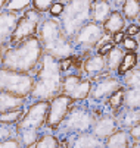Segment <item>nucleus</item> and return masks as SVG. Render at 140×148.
<instances>
[{
    "label": "nucleus",
    "mask_w": 140,
    "mask_h": 148,
    "mask_svg": "<svg viewBox=\"0 0 140 148\" xmlns=\"http://www.w3.org/2000/svg\"><path fill=\"white\" fill-rule=\"evenodd\" d=\"M136 21H137V24H139V25H140V15H139V18H137V19H136Z\"/></svg>",
    "instance_id": "obj_47"
},
{
    "label": "nucleus",
    "mask_w": 140,
    "mask_h": 148,
    "mask_svg": "<svg viewBox=\"0 0 140 148\" xmlns=\"http://www.w3.org/2000/svg\"><path fill=\"white\" fill-rule=\"evenodd\" d=\"M103 35H105L103 27L100 24H96L93 21H90L89 24H86L75 34V37L72 38V44L74 47H78L84 51H90L91 49H96L97 43L100 41Z\"/></svg>",
    "instance_id": "obj_11"
},
{
    "label": "nucleus",
    "mask_w": 140,
    "mask_h": 148,
    "mask_svg": "<svg viewBox=\"0 0 140 148\" xmlns=\"http://www.w3.org/2000/svg\"><path fill=\"white\" fill-rule=\"evenodd\" d=\"M136 40H137V43H139V47H140V34L137 35V38H136Z\"/></svg>",
    "instance_id": "obj_46"
},
{
    "label": "nucleus",
    "mask_w": 140,
    "mask_h": 148,
    "mask_svg": "<svg viewBox=\"0 0 140 148\" xmlns=\"http://www.w3.org/2000/svg\"><path fill=\"white\" fill-rule=\"evenodd\" d=\"M112 13V5L109 0H97L93 2V10H91V21L96 24L103 25V22Z\"/></svg>",
    "instance_id": "obj_19"
},
{
    "label": "nucleus",
    "mask_w": 140,
    "mask_h": 148,
    "mask_svg": "<svg viewBox=\"0 0 140 148\" xmlns=\"http://www.w3.org/2000/svg\"><path fill=\"white\" fill-rule=\"evenodd\" d=\"M33 3V0H9L8 5H6V9L5 10H9V12H13V13H18V12H25Z\"/></svg>",
    "instance_id": "obj_30"
},
{
    "label": "nucleus",
    "mask_w": 140,
    "mask_h": 148,
    "mask_svg": "<svg viewBox=\"0 0 140 148\" xmlns=\"http://www.w3.org/2000/svg\"><path fill=\"white\" fill-rule=\"evenodd\" d=\"M35 78L28 73H18L0 68V92H9L22 98L31 97Z\"/></svg>",
    "instance_id": "obj_5"
},
{
    "label": "nucleus",
    "mask_w": 140,
    "mask_h": 148,
    "mask_svg": "<svg viewBox=\"0 0 140 148\" xmlns=\"http://www.w3.org/2000/svg\"><path fill=\"white\" fill-rule=\"evenodd\" d=\"M123 84L125 88L140 90V68H134V69L128 71L123 76Z\"/></svg>",
    "instance_id": "obj_27"
},
{
    "label": "nucleus",
    "mask_w": 140,
    "mask_h": 148,
    "mask_svg": "<svg viewBox=\"0 0 140 148\" xmlns=\"http://www.w3.org/2000/svg\"><path fill=\"white\" fill-rule=\"evenodd\" d=\"M72 104H74L72 98L62 92L50 100V107H49V114H47V122H46V126L49 129L52 131L61 129V126L65 117L68 116Z\"/></svg>",
    "instance_id": "obj_9"
},
{
    "label": "nucleus",
    "mask_w": 140,
    "mask_h": 148,
    "mask_svg": "<svg viewBox=\"0 0 140 148\" xmlns=\"http://www.w3.org/2000/svg\"><path fill=\"white\" fill-rule=\"evenodd\" d=\"M124 107H127V109H140V90L125 88Z\"/></svg>",
    "instance_id": "obj_28"
},
{
    "label": "nucleus",
    "mask_w": 140,
    "mask_h": 148,
    "mask_svg": "<svg viewBox=\"0 0 140 148\" xmlns=\"http://www.w3.org/2000/svg\"><path fill=\"white\" fill-rule=\"evenodd\" d=\"M115 47H116V46H115L114 41H109V43H106V44H105V46H102L100 49H97V51H96V53H97V54H100V56H106V54H108L112 49H115Z\"/></svg>",
    "instance_id": "obj_39"
},
{
    "label": "nucleus",
    "mask_w": 140,
    "mask_h": 148,
    "mask_svg": "<svg viewBox=\"0 0 140 148\" xmlns=\"http://www.w3.org/2000/svg\"><path fill=\"white\" fill-rule=\"evenodd\" d=\"M38 132L40 131H22V132H19L18 135H19V138H21V142L24 144L25 148H31V147L35 145V142H37V139L40 136Z\"/></svg>",
    "instance_id": "obj_31"
},
{
    "label": "nucleus",
    "mask_w": 140,
    "mask_h": 148,
    "mask_svg": "<svg viewBox=\"0 0 140 148\" xmlns=\"http://www.w3.org/2000/svg\"><path fill=\"white\" fill-rule=\"evenodd\" d=\"M116 120L121 129L130 131L133 126H136L137 123H140V109H127L124 107V110H121L116 114Z\"/></svg>",
    "instance_id": "obj_18"
},
{
    "label": "nucleus",
    "mask_w": 140,
    "mask_h": 148,
    "mask_svg": "<svg viewBox=\"0 0 140 148\" xmlns=\"http://www.w3.org/2000/svg\"><path fill=\"white\" fill-rule=\"evenodd\" d=\"M9 0H0V12H2L3 9H6V5H8Z\"/></svg>",
    "instance_id": "obj_42"
},
{
    "label": "nucleus",
    "mask_w": 140,
    "mask_h": 148,
    "mask_svg": "<svg viewBox=\"0 0 140 148\" xmlns=\"http://www.w3.org/2000/svg\"><path fill=\"white\" fill-rule=\"evenodd\" d=\"M93 2H97V0H93Z\"/></svg>",
    "instance_id": "obj_48"
},
{
    "label": "nucleus",
    "mask_w": 140,
    "mask_h": 148,
    "mask_svg": "<svg viewBox=\"0 0 140 148\" xmlns=\"http://www.w3.org/2000/svg\"><path fill=\"white\" fill-rule=\"evenodd\" d=\"M44 51L38 37H31L22 43L12 44L3 53L2 68L18 73H34L42 62Z\"/></svg>",
    "instance_id": "obj_1"
},
{
    "label": "nucleus",
    "mask_w": 140,
    "mask_h": 148,
    "mask_svg": "<svg viewBox=\"0 0 140 148\" xmlns=\"http://www.w3.org/2000/svg\"><path fill=\"white\" fill-rule=\"evenodd\" d=\"M25 110L22 109H15V110H8L0 113V125L2 126H16L18 122L22 119Z\"/></svg>",
    "instance_id": "obj_23"
},
{
    "label": "nucleus",
    "mask_w": 140,
    "mask_h": 148,
    "mask_svg": "<svg viewBox=\"0 0 140 148\" xmlns=\"http://www.w3.org/2000/svg\"><path fill=\"white\" fill-rule=\"evenodd\" d=\"M37 37L46 54H50L58 60L71 57L74 44L65 34L59 18H44L43 22L40 24Z\"/></svg>",
    "instance_id": "obj_3"
},
{
    "label": "nucleus",
    "mask_w": 140,
    "mask_h": 148,
    "mask_svg": "<svg viewBox=\"0 0 140 148\" xmlns=\"http://www.w3.org/2000/svg\"><path fill=\"white\" fill-rule=\"evenodd\" d=\"M56 2V0H33V9L38 10L40 13H46L50 10V8L53 6V3Z\"/></svg>",
    "instance_id": "obj_32"
},
{
    "label": "nucleus",
    "mask_w": 140,
    "mask_h": 148,
    "mask_svg": "<svg viewBox=\"0 0 140 148\" xmlns=\"http://www.w3.org/2000/svg\"><path fill=\"white\" fill-rule=\"evenodd\" d=\"M64 10H65V5L56 0V2L53 3V6L50 8L49 13H50V16H52V18H61V15L64 13Z\"/></svg>",
    "instance_id": "obj_35"
},
{
    "label": "nucleus",
    "mask_w": 140,
    "mask_h": 148,
    "mask_svg": "<svg viewBox=\"0 0 140 148\" xmlns=\"http://www.w3.org/2000/svg\"><path fill=\"white\" fill-rule=\"evenodd\" d=\"M103 147L105 141L97 138L91 131L77 134L71 142V148H103Z\"/></svg>",
    "instance_id": "obj_16"
},
{
    "label": "nucleus",
    "mask_w": 140,
    "mask_h": 148,
    "mask_svg": "<svg viewBox=\"0 0 140 148\" xmlns=\"http://www.w3.org/2000/svg\"><path fill=\"white\" fill-rule=\"evenodd\" d=\"M49 107L50 101L46 100H35L34 103H31L25 110L22 119L18 122L16 132L19 134L22 131H40L43 126H46Z\"/></svg>",
    "instance_id": "obj_6"
},
{
    "label": "nucleus",
    "mask_w": 140,
    "mask_h": 148,
    "mask_svg": "<svg viewBox=\"0 0 140 148\" xmlns=\"http://www.w3.org/2000/svg\"><path fill=\"white\" fill-rule=\"evenodd\" d=\"M43 19H44L43 13H40L38 10L33 8L27 9L22 13V16H19L18 22H16V27L10 37V46L22 43V41L31 37H35L38 34V28H40V24L43 22Z\"/></svg>",
    "instance_id": "obj_7"
},
{
    "label": "nucleus",
    "mask_w": 140,
    "mask_h": 148,
    "mask_svg": "<svg viewBox=\"0 0 140 148\" xmlns=\"http://www.w3.org/2000/svg\"><path fill=\"white\" fill-rule=\"evenodd\" d=\"M34 148H61V142L52 134H43L38 136Z\"/></svg>",
    "instance_id": "obj_29"
},
{
    "label": "nucleus",
    "mask_w": 140,
    "mask_h": 148,
    "mask_svg": "<svg viewBox=\"0 0 140 148\" xmlns=\"http://www.w3.org/2000/svg\"><path fill=\"white\" fill-rule=\"evenodd\" d=\"M59 66H61L62 73H64V72H67L69 68H72V66H74V59H72V57H65V59H61V60H59Z\"/></svg>",
    "instance_id": "obj_37"
},
{
    "label": "nucleus",
    "mask_w": 140,
    "mask_h": 148,
    "mask_svg": "<svg viewBox=\"0 0 140 148\" xmlns=\"http://www.w3.org/2000/svg\"><path fill=\"white\" fill-rule=\"evenodd\" d=\"M128 135H130V139L133 142L140 141V123H137L136 126H133V128L128 131Z\"/></svg>",
    "instance_id": "obj_38"
},
{
    "label": "nucleus",
    "mask_w": 140,
    "mask_h": 148,
    "mask_svg": "<svg viewBox=\"0 0 140 148\" xmlns=\"http://www.w3.org/2000/svg\"><path fill=\"white\" fill-rule=\"evenodd\" d=\"M121 81L116 76H112L111 73L97 79L96 82H93V88H91V94L90 98L93 101H102V100H108L115 91H118L121 88Z\"/></svg>",
    "instance_id": "obj_12"
},
{
    "label": "nucleus",
    "mask_w": 140,
    "mask_h": 148,
    "mask_svg": "<svg viewBox=\"0 0 140 148\" xmlns=\"http://www.w3.org/2000/svg\"><path fill=\"white\" fill-rule=\"evenodd\" d=\"M124 95H125V87H121L118 91H115L108 100H106V104L109 106V109L112 110L114 116H116L121 109L124 107Z\"/></svg>",
    "instance_id": "obj_24"
},
{
    "label": "nucleus",
    "mask_w": 140,
    "mask_h": 148,
    "mask_svg": "<svg viewBox=\"0 0 140 148\" xmlns=\"http://www.w3.org/2000/svg\"><path fill=\"white\" fill-rule=\"evenodd\" d=\"M0 148H22V142L16 138H8L0 141Z\"/></svg>",
    "instance_id": "obj_34"
},
{
    "label": "nucleus",
    "mask_w": 140,
    "mask_h": 148,
    "mask_svg": "<svg viewBox=\"0 0 140 148\" xmlns=\"http://www.w3.org/2000/svg\"><path fill=\"white\" fill-rule=\"evenodd\" d=\"M35 82L31 92V97L35 100L50 101L62 91L64 75L59 66V60L50 54H43L42 62L35 69Z\"/></svg>",
    "instance_id": "obj_2"
},
{
    "label": "nucleus",
    "mask_w": 140,
    "mask_h": 148,
    "mask_svg": "<svg viewBox=\"0 0 140 148\" xmlns=\"http://www.w3.org/2000/svg\"><path fill=\"white\" fill-rule=\"evenodd\" d=\"M130 147H131V139L128 131L119 128L115 134H112L108 139H105L103 148H130Z\"/></svg>",
    "instance_id": "obj_20"
},
{
    "label": "nucleus",
    "mask_w": 140,
    "mask_h": 148,
    "mask_svg": "<svg viewBox=\"0 0 140 148\" xmlns=\"http://www.w3.org/2000/svg\"><path fill=\"white\" fill-rule=\"evenodd\" d=\"M91 10L93 0H71L65 5V10L59 19L65 34L71 41L75 34L91 21Z\"/></svg>",
    "instance_id": "obj_4"
},
{
    "label": "nucleus",
    "mask_w": 140,
    "mask_h": 148,
    "mask_svg": "<svg viewBox=\"0 0 140 148\" xmlns=\"http://www.w3.org/2000/svg\"><path fill=\"white\" fill-rule=\"evenodd\" d=\"M123 15L128 21H136L140 15V0H125L123 5Z\"/></svg>",
    "instance_id": "obj_26"
},
{
    "label": "nucleus",
    "mask_w": 140,
    "mask_h": 148,
    "mask_svg": "<svg viewBox=\"0 0 140 148\" xmlns=\"http://www.w3.org/2000/svg\"><path fill=\"white\" fill-rule=\"evenodd\" d=\"M137 68H140V53L137 54Z\"/></svg>",
    "instance_id": "obj_44"
},
{
    "label": "nucleus",
    "mask_w": 140,
    "mask_h": 148,
    "mask_svg": "<svg viewBox=\"0 0 140 148\" xmlns=\"http://www.w3.org/2000/svg\"><path fill=\"white\" fill-rule=\"evenodd\" d=\"M19 16L9 10L0 12V53H5L10 47V37L16 27Z\"/></svg>",
    "instance_id": "obj_13"
},
{
    "label": "nucleus",
    "mask_w": 140,
    "mask_h": 148,
    "mask_svg": "<svg viewBox=\"0 0 140 148\" xmlns=\"http://www.w3.org/2000/svg\"><path fill=\"white\" fill-rule=\"evenodd\" d=\"M93 88V81L90 78H81L78 73L65 75L62 81V94H67L72 98L74 103L77 101H86Z\"/></svg>",
    "instance_id": "obj_8"
},
{
    "label": "nucleus",
    "mask_w": 140,
    "mask_h": 148,
    "mask_svg": "<svg viewBox=\"0 0 140 148\" xmlns=\"http://www.w3.org/2000/svg\"><path fill=\"white\" fill-rule=\"evenodd\" d=\"M58 2H61V3H64V5H67L68 2H71V0H58Z\"/></svg>",
    "instance_id": "obj_45"
},
{
    "label": "nucleus",
    "mask_w": 140,
    "mask_h": 148,
    "mask_svg": "<svg viewBox=\"0 0 140 148\" xmlns=\"http://www.w3.org/2000/svg\"><path fill=\"white\" fill-rule=\"evenodd\" d=\"M125 35H128V37H137L139 34H140V25L137 24V22H134V24H130L127 28H125Z\"/></svg>",
    "instance_id": "obj_36"
},
{
    "label": "nucleus",
    "mask_w": 140,
    "mask_h": 148,
    "mask_svg": "<svg viewBox=\"0 0 140 148\" xmlns=\"http://www.w3.org/2000/svg\"><path fill=\"white\" fill-rule=\"evenodd\" d=\"M137 54L139 53H136V51H125L121 65H119V69L116 72L119 76H124L128 71L137 68Z\"/></svg>",
    "instance_id": "obj_25"
},
{
    "label": "nucleus",
    "mask_w": 140,
    "mask_h": 148,
    "mask_svg": "<svg viewBox=\"0 0 140 148\" xmlns=\"http://www.w3.org/2000/svg\"><path fill=\"white\" fill-rule=\"evenodd\" d=\"M124 54H125V50H124L123 47H118V46H116L115 49H112V50L105 56V57H106V66H108V71H109L111 73L118 72Z\"/></svg>",
    "instance_id": "obj_22"
},
{
    "label": "nucleus",
    "mask_w": 140,
    "mask_h": 148,
    "mask_svg": "<svg viewBox=\"0 0 140 148\" xmlns=\"http://www.w3.org/2000/svg\"><path fill=\"white\" fill-rule=\"evenodd\" d=\"M83 72L93 82H96L97 79H100V78L111 73L108 71V66H106V57L97 54V53L93 54V56H89L83 62Z\"/></svg>",
    "instance_id": "obj_14"
},
{
    "label": "nucleus",
    "mask_w": 140,
    "mask_h": 148,
    "mask_svg": "<svg viewBox=\"0 0 140 148\" xmlns=\"http://www.w3.org/2000/svg\"><path fill=\"white\" fill-rule=\"evenodd\" d=\"M8 134H9V128H8V126H2V125H0V141L8 139Z\"/></svg>",
    "instance_id": "obj_41"
},
{
    "label": "nucleus",
    "mask_w": 140,
    "mask_h": 148,
    "mask_svg": "<svg viewBox=\"0 0 140 148\" xmlns=\"http://www.w3.org/2000/svg\"><path fill=\"white\" fill-rule=\"evenodd\" d=\"M130 148H140V141H136V142H131V147Z\"/></svg>",
    "instance_id": "obj_43"
},
{
    "label": "nucleus",
    "mask_w": 140,
    "mask_h": 148,
    "mask_svg": "<svg viewBox=\"0 0 140 148\" xmlns=\"http://www.w3.org/2000/svg\"><path fill=\"white\" fill-rule=\"evenodd\" d=\"M123 49L125 51H137L139 49V43H137V40L134 37H128L125 35L124 41H123Z\"/></svg>",
    "instance_id": "obj_33"
},
{
    "label": "nucleus",
    "mask_w": 140,
    "mask_h": 148,
    "mask_svg": "<svg viewBox=\"0 0 140 148\" xmlns=\"http://www.w3.org/2000/svg\"><path fill=\"white\" fill-rule=\"evenodd\" d=\"M119 129L118 120L114 114H102L94 120V125L91 128V132L100 139H108L112 134H115Z\"/></svg>",
    "instance_id": "obj_15"
},
{
    "label": "nucleus",
    "mask_w": 140,
    "mask_h": 148,
    "mask_svg": "<svg viewBox=\"0 0 140 148\" xmlns=\"http://www.w3.org/2000/svg\"><path fill=\"white\" fill-rule=\"evenodd\" d=\"M124 38H125V32H124V31H121V32H116V34H114V35H112V41L115 43V46H118V44H123Z\"/></svg>",
    "instance_id": "obj_40"
},
{
    "label": "nucleus",
    "mask_w": 140,
    "mask_h": 148,
    "mask_svg": "<svg viewBox=\"0 0 140 148\" xmlns=\"http://www.w3.org/2000/svg\"><path fill=\"white\" fill-rule=\"evenodd\" d=\"M103 29L106 34L114 35L116 32H121L125 29V18L123 15V12H119L118 9L112 10V13L109 15V18L103 22Z\"/></svg>",
    "instance_id": "obj_17"
},
{
    "label": "nucleus",
    "mask_w": 140,
    "mask_h": 148,
    "mask_svg": "<svg viewBox=\"0 0 140 148\" xmlns=\"http://www.w3.org/2000/svg\"><path fill=\"white\" fill-rule=\"evenodd\" d=\"M27 98L18 97L9 92H0V113L8 112V110H15V109H22Z\"/></svg>",
    "instance_id": "obj_21"
},
{
    "label": "nucleus",
    "mask_w": 140,
    "mask_h": 148,
    "mask_svg": "<svg viewBox=\"0 0 140 148\" xmlns=\"http://www.w3.org/2000/svg\"><path fill=\"white\" fill-rule=\"evenodd\" d=\"M96 117L93 116V113H90L87 109L81 107V106H74L68 113V116L65 117L64 123L61 128H64L65 131H71V132H87L89 129L93 128Z\"/></svg>",
    "instance_id": "obj_10"
}]
</instances>
